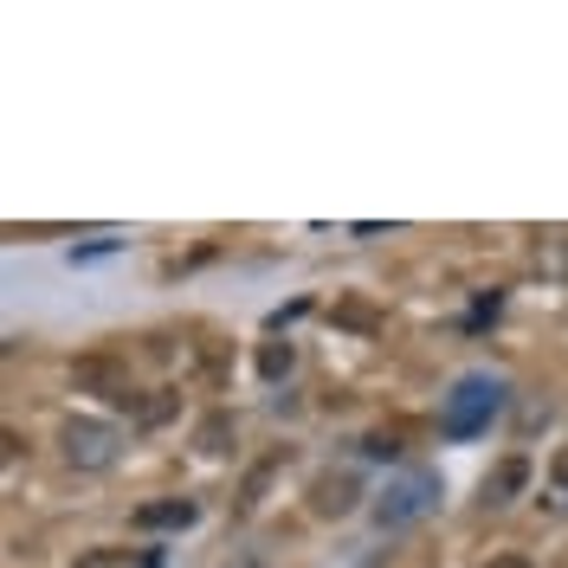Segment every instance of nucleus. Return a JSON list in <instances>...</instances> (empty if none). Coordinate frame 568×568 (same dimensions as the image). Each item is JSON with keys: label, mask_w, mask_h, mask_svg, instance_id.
Listing matches in <instances>:
<instances>
[{"label": "nucleus", "mask_w": 568, "mask_h": 568, "mask_svg": "<svg viewBox=\"0 0 568 568\" xmlns=\"http://www.w3.org/2000/svg\"><path fill=\"white\" fill-rule=\"evenodd\" d=\"M175 414H181L175 388H155V394H142L136 400V426H162V420H175Z\"/></svg>", "instance_id": "1a4fd4ad"}, {"label": "nucleus", "mask_w": 568, "mask_h": 568, "mask_svg": "<svg viewBox=\"0 0 568 568\" xmlns=\"http://www.w3.org/2000/svg\"><path fill=\"white\" fill-rule=\"evenodd\" d=\"M71 568H130V549H84Z\"/></svg>", "instance_id": "9b49d317"}, {"label": "nucleus", "mask_w": 568, "mask_h": 568, "mask_svg": "<svg viewBox=\"0 0 568 568\" xmlns=\"http://www.w3.org/2000/svg\"><path fill=\"white\" fill-rule=\"evenodd\" d=\"M549 478H556V485H562V491H568V446H562V453H556V459H549Z\"/></svg>", "instance_id": "ddd939ff"}, {"label": "nucleus", "mask_w": 568, "mask_h": 568, "mask_svg": "<svg viewBox=\"0 0 568 568\" xmlns=\"http://www.w3.org/2000/svg\"><path fill=\"white\" fill-rule=\"evenodd\" d=\"M194 517H201L194 497H155V504H142L130 524H136V530H187Z\"/></svg>", "instance_id": "0eeeda50"}, {"label": "nucleus", "mask_w": 568, "mask_h": 568, "mask_svg": "<svg viewBox=\"0 0 568 568\" xmlns=\"http://www.w3.org/2000/svg\"><path fill=\"white\" fill-rule=\"evenodd\" d=\"M59 446H65V459L78 465V471H104L110 459H116V426L110 420H65L59 426Z\"/></svg>", "instance_id": "7ed1b4c3"}, {"label": "nucleus", "mask_w": 568, "mask_h": 568, "mask_svg": "<svg viewBox=\"0 0 568 568\" xmlns=\"http://www.w3.org/2000/svg\"><path fill=\"white\" fill-rule=\"evenodd\" d=\"M530 485V459L524 453H510V459H497L491 471H485V485H478V504L485 510H497V504H510V497Z\"/></svg>", "instance_id": "39448f33"}, {"label": "nucleus", "mask_w": 568, "mask_h": 568, "mask_svg": "<svg viewBox=\"0 0 568 568\" xmlns=\"http://www.w3.org/2000/svg\"><path fill=\"white\" fill-rule=\"evenodd\" d=\"M491 568H530V562H524V556H497Z\"/></svg>", "instance_id": "4468645a"}, {"label": "nucleus", "mask_w": 568, "mask_h": 568, "mask_svg": "<svg viewBox=\"0 0 568 568\" xmlns=\"http://www.w3.org/2000/svg\"><path fill=\"white\" fill-rule=\"evenodd\" d=\"M355 504H362V485H355L349 471H323L317 485H311V510L317 517H349Z\"/></svg>", "instance_id": "423d86ee"}, {"label": "nucleus", "mask_w": 568, "mask_h": 568, "mask_svg": "<svg viewBox=\"0 0 568 568\" xmlns=\"http://www.w3.org/2000/svg\"><path fill=\"white\" fill-rule=\"evenodd\" d=\"M497 407H504V382L497 375H459L446 407H439V433L446 439H478L497 420Z\"/></svg>", "instance_id": "f257e3e1"}, {"label": "nucleus", "mask_w": 568, "mask_h": 568, "mask_svg": "<svg viewBox=\"0 0 568 568\" xmlns=\"http://www.w3.org/2000/svg\"><path fill=\"white\" fill-rule=\"evenodd\" d=\"M433 504H439V471H400L388 491L375 497V524L382 530H407V524H420Z\"/></svg>", "instance_id": "f03ea898"}, {"label": "nucleus", "mask_w": 568, "mask_h": 568, "mask_svg": "<svg viewBox=\"0 0 568 568\" xmlns=\"http://www.w3.org/2000/svg\"><path fill=\"white\" fill-rule=\"evenodd\" d=\"M194 446H201L207 459L233 453V414H207V420H201V433H194Z\"/></svg>", "instance_id": "6e6552de"}, {"label": "nucleus", "mask_w": 568, "mask_h": 568, "mask_svg": "<svg viewBox=\"0 0 568 568\" xmlns=\"http://www.w3.org/2000/svg\"><path fill=\"white\" fill-rule=\"evenodd\" d=\"M71 382L91 394H104V400H116V407H136L142 394L136 382H130V368L116 362V355H84V362H71Z\"/></svg>", "instance_id": "20e7f679"}, {"label": "nucleus", "mask_w": 568, "mask_h": 568, "mask_svg": "<svg viewBox=\"0 0 568 568\" xmlns=\"http://www.w3.org/2000/svg\"><path fill=\"white\" fill-rule=\"evenodd\" d=\"M258 375H265V382L291 375V343H265V349H258Z\"/></svg>", "instance_id": "9d476101"}, {"label": "nucleus", "mask_w": 568, "mask_h": 568, "mask_svg": "<svg viewBox=\"0 0 568 568\" xmlns=\"http://www.w3.org/2000/svg\"><path fill=\"white\" fill-rule=\"evenodd\" d=\"M362 453H368V459H400V439H394V433H368Z\"/></svg>", "instance_id": "f8f14e48"}]
</instances>
